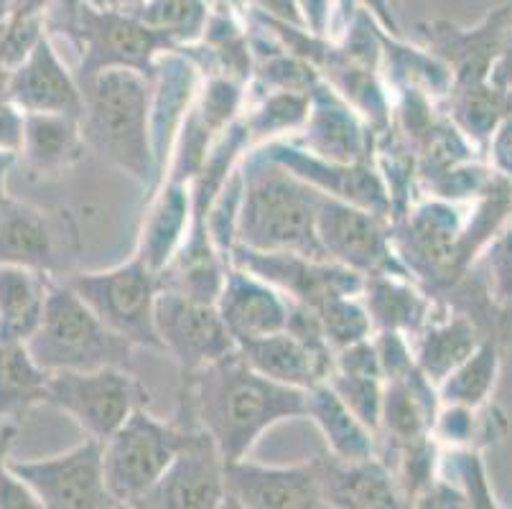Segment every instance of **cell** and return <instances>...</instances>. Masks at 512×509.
Segmentation results:
<instances>
[{
  "label": "cell",
  "instance_id": "obj_1",
  "mask_svg": "<svg viewBox=\"0 0 512 509\" xmlns=\"http://www.w3.org/2000/svg\"><path fill=\"white\" fill-rule=\"evenodd\" d=\"M296 418H306V390L260 375L240 349L181 377L176 420L204 428L225 461L250 456L271 428Z\"/></svg>",
  "mask_w": 512,
  "mask_h": 509
},
{
  "label": "cell",
  "instance_id": "obj_2",
  "mask_svg": "<svg viewBox=\"0 0 512 509\" xmlns=\"http://www.w3.org/2000/svg\"><path fill=\"white\" fill-rule=\"evenodd\" d=\"M79 84L87 151L136 181L148 196L161 184L151 135V77L136 69H105Z\"/></svg>",
  "mask_w": 512,
  "mask_h": 509
},
{
  "label": "cell",
  "instance_id": "obj_3",
  "mask_svg": "<svg viewBox=\"0 0 512 509\" xmlns=\"http://www.w3.org/2000/svg\"><path fill=\"white\" fill-rule=\"evenodd\" d=\"M240 168L242 199L235 245L260 252L327 258L316 232L321 191L265 156L260 148H250Z\"/></svg>",
  "mask_w": 512,
  "mask_h": 509
},
{
  "label": "cell",
  "instance_id": "obj_4",
  "mask_svg": "<svg viewBox=\"0 0 512 509\" xmlns=\"http://www.w3.org/2000/svg\"><path fill=\"white\" fill-rule=\"evenodd\" d=\"M31 354L49 375L100 367H133V344L115 334L64 280H54L44 319L31 334Z\"/></svg>",
  "mask_w": 512,
  "mask_h": 509
},
{
  "label": "cell",
  "instance_id": "obj_5",
  "mask_svg": "<svg viewBox=\"0 0 512 509\" xmlns=\"http://www.w3.org/2000/svg\"><path fill=\"white\" fill-rule=\"evenodd\" d=\"M462 204L426 196L393 222V242L400 263L436 301L469 273L462 263Z\"/></svg>",
  "mask_w": 512,
  "mask_h": 509
},
{
  "label": "cell",
  "instance_id": "obj_6",
  "mask_svg": "<svg viewBox=\"0 0 512 509\" xmlns=\"http://www.w3.org/2000/svg\"><path fill=\"white\" fill-rule=\"evenodd\" d=\"M64 280L115 334L136 349L164 352L156 329V301L161 278L141 258L130 255L125 263L105 270H77Z\"/></svg>",
  "mask_w": 512,
  "mask_h": 509
},
{
  "label": "cell",
  "instance_id": "obj_7",
  "mask_svg": "<svg viewBox=\"0 0 512 509\" xmlns=\"http://www.w3.org/2000/svg\"><path fill=\"white\" fill-rule=\"evenodd\" d=\"M192 428L176 418L161 420L148 408H138L102 443L107 489L120 507L138 509L176 459Z\"/></svg>",
  "mask_w": 512,
  "mask_h": 509
},
{
  "label": "cell",
  "instance_id": "obj_8",
  "mask_svg": "<svg viewBox=\"0 0 512 509\" xmlns=\"http://www.w3.org/2000/svg\"><path fill=\"white\" fill-rule=\"evenodd\" d=\"M79 51L74 74L87 79L105 69H136L151 77L158 56L171 49L141 18L125 11H102L82 0L72 23L62 31Z\"/></svg>",
  "mask_w": 512,
  "mask_h": 509
},
{
  "label": "cell",
  "instance_id": "obj_9",
  "mask_svg": "<svg viewBox=\"0 0 512 509\" xmlns=\"http://www.w3.org/2000/svg\"><path fill=\"white\" fill-rule=\"evenodd\" d=\"M151 392L128 367L54 372L49 405L77 423L87 438L105 443L138 408H148Z\"/></svg>",
  "mask_w": 512,
  "mask_h": 509
},
{
  "label": "cell",
  "instance_id": "obj_10",
  "mask_svg": "<svg viewBox=\"0 0 512 509\" xmlns=\"http://www.w3.org/2000/svg\"><path fill=\"white\" fill-rule=\"evenodd\" d=\"M316 232L327 258L360 275H408L393 242V222L388 217L355 207L334 196L319 194Z\"/></svg>",
  "mask_w": 512,
  "mask_h": 509
},
{
  "label": "cell",
  "instance_id": "obj_11",
  "mask_svg": "<svg viewBox=\"0 0 512 509\" xmlns=\"http://www.w3.org/2000/svg\"><path fill=\"white\" fill-rule=\"evenodd\" d=\"M8 466L44 509H118V499L110 494L102 461V441L85 438L64 454L36 461H16L8 456Z\"/></svg>",
  "mask_w": 512,
  "mask_h": 509
},
{
  "label": "cell",
  "instance_id": "obj_12",
  "mask_svg": "<svg viewBox=\"0 0 512 509\" xmlns=\"http://www.w3.org/2000/svg\"><path fill=\"white\" fill-rule=\"evenodd\" d=\"M77 224L69 212H49L8 196L0 204V265H23L54 278L72 273Z\"/></svg>",
  "mask_w": 512,
  "mask_h": 509
},
{
  "label": "cell",
  "instance_id": "obj_13",
  "mask_svg": "<svg viewBox=\"0 0 512 509\" xmlns=\"http://www.w3.org/2000/svg\"><path fill=\"white\" fill-rule=\"evenodd\" d=\"M156 329L164 354L176 359L181 377L237 352L235 336L227 329L217 303L194 301L176 291L158 293Z\"/></svg>",
  "mask_w": 512,
  "mask_h": 509
},
{
  "label": "cell",
  "instance_id": "obj_14",
  "mask_svg": "<svg viewBox=\"0 0 512 509\" xmlns=\"http://www.w3.org/2000/svg\"><path fill=\"white\" fill-rule=\"evenodd\" d=\"M512 28V6H495L474 26H459L446 18L416 26L418 44L426 46L449 67L454 84L490 82L492 69L505 49Z\"/></svg>",
  "mask_w": 512,
  "mask_h": 509
},
{
  "label": "cell",
  "instance_id": "obj_15",
  "mask_svg": "<svg viewBox=\"0 0 512 509\" xmlns=\"http://www.w3.org/2000/svg\"><path fill=\"white\" fill-rule=\"evenodd\" d=\"M230 263L268 280L288 301L309 308H319L324 301L342 293L362 296L365 288V275L334 260L309 258L296 252H260L235 245L230 252Z\"/></svg>",
  "mask_w": 512,
  "mask_h": 509
},
{
  "label": "cell",
  "instance_id": "obj_16",
  "mask_svg": "<svg viewBox=\"0 0 512 509\" xmlns=\"http://www.w3.org/2000/svg\"><path fill=\"white\" fill-rule=\"evenodd\" d=\"M258 148L265 156L281 163L283 168H288L291 174L299 176L301 181L321 191V194L342 199V202L355 204V207L370 209V212L390 219V196L375 161H327V158L306 151L293 138L271 140V143Z\"/></svg>",
  "mask_w": 512,
  "mask_h": 509
},
{
  "label": "cell",
  "instance_id": "obj_17",
  "mask_svg": "<svg viewBox=\"0 0 512 509\" xmlns=\"http://www.w3.org/2000/svg\"><path fill=\"white\" fill-rule=\"evenodd\" d=\"M225 464L204 428L194 426L176 459L138 509H220L225 507Z\"/></svg>",
  "mask_w": 512,
  "mask_h": 509
},
{
  "label": "cell",
  "instance_id": "obj_18",
  "mask_svg": "<svg viewBox=\"0 0 512 509\" xmlns=\"http://www.w3.org/2000/svg\"><path fill=\"white\" fill-rule=\"evenodd\" d=\"M225 507L327 509V502L314 459L293 466H265L245 456L225 464Z\"/></svg>",
  "mask_w": 512,
  "mask_h": 509
},
{
  "label": "cell",
  "instance_id": "obj_19",
  "mask_svg": "<svg viewBox=\"0 0 512 509\" xmlns=\"http://www.w3.org/2000/svg\"><path fill=\"white\" fill-rule=\"evenodd\" d=\"M375 130L324 79L311 90L309 118L293 140L314 156L339 163L375 161Z\"/></svg>",
  "mask_w": 512,
  "mask_h": 509
},
{
  "label": "cell",
  "instance_id": "obj_20",
  "mask_svg": "<svg viewBox=\"0 0 512 509\" xmlns=\"http://www.w3.org/2000/svg\"><path fill=\"white\" fill-rule=\"evenodd\" d=\"M8 100L23 112H59L82 115V84L74 69L64 64L51 36H41L26 59L8 77Z\"/></svg>",
  "mask_w": 512,
  "mask_h": 509
},
{
  "label": "cell",
  "instance_id": "obj_21",
  "mask_svg": "<svg viewBox=\"0 0 512 509\" xmlns=\"http://www.w3.org/2000/svg\"><path fill=\"white\" fill-rule=\"evenodd\" d=\"M199 84L202 72L184 51L169 49L158 56L151 74V135L161 181L166 176L176 135L197 100Z\"/></svg>",
  "mask_w": 512,
  "mask_h": 509
},
{
  "label": "cell",
  "instance_id": "obj_22",
  "mask_svg": "<svg viewBox=\"0 0 512 509\" xmlns=\"http://www.w3.org/2000/svg\"><path fill=\"white\" fill-rule=\"evenodd\" d=\"M327 509H398L408 507L398 479L383 456L362 461L334 454L314 456Z\"/></svg>",
  "mask_w": 512,
  "mask_h": 509
},
{
  "label": "cell",
  "instance_id": "obj_23",
  "mask_svg": "<svg viewBox=\"0 0 512 509\" xmlns=\"http://www.w3.org/2000/svg\"><path fill=\"white\" fill-rule=\"evenodd\" d=\"M217 308L237 344L283 331L291 316V301L276 286L232 263L227 268Z\"/></svg>",
  "mask_w": 512,
  "mask_h": 509
},
{
  "label": "cell",
  "instance_id": "obj_24",
  "mask_svg": "<svg viewBox=\"0 0 512 509\" xmlns=\"http://www.w3.org/2000/svg\"><path fill=\"white\" fill-rule=\"evenodd\" d=\"M194 219L192 184L164 179L148 194L146 212L138 230L136 258L161 273L174 260Z\"/></svg>",
  "mask_w": 512,
  "mask_h": 509
},
{
  "label": "cell",
  "instance_id": "obj_25",
  "mask_svg": "<svg viewBox=\"0 0 512 509\" xmlns=\"http://www.w3.org/2000/svg\"><path fill=\"white\" fill-rule=\"evenodd\" d=\"M237 349L260 375L299 390H311L319 382H327L334 372L332 349L309 347L288 329L260 336L253 342H242L237 344Z\"/></svg>",
  "mask_w": 512,
  "mask_h": 509
},
{
  "label": "cell",
  "instance_id": "obj_26",
  "mask_svg": "<svg viewBox=\"0 0 512 509\" xmlns=\"http://www.w3.org/2000/svg\"><path fill=\"white\" fill-rule=\"evenodd\" d=\"M87 151L79 118L59 112H26L18 163L31 179H54L77 166Z\"/></svg>",
  "mask_w": 512,
  "mask_h": 509
},
{
  "label": "cell",
  "instance_id": "obj_27",
  "mask_svg": "<svg viewBox=\"0 0 512 509\" xmlns=\"http://www.w3.org/2000/svg\"><path fill=\"white\" fill-rule=\"evenodd\" d=\"M362 301L375 331H400L406 336H416L441 308V301L426 288L398 273L367 275Z\"/></svg>",
  "mask_w": 512,
  "mask_h": 509
},
{
  "label": "cell",
  "instance_id": "obj_28",
  "mask_svg": "<svg viewBox=\"0 0 512 509\" xmlns=\"http://www.w3.org/2000/svg\"><path fill=\"white\" fill-rule=\"evenodd\" d=\"M484 336L487 334L472 316L441 303L434 319L411 336L413 357L423 375L439 385L456 364L464 362L479 347Z\"/></svg>",
  "mask_w": 512,
  "mask_h": 509
},
{
  "label": "cell",
  "instance_id": "obj_29",
  "mask_svg": "<svg viewBox=\"0 0 512 509\" xmlns=\"http://www.w3.org/2000/svg\"><path fill=\"white\" fill-rule=\"evenodd\" d=\"M306 418L319 428L329 454L347 461L380 456V438L347 408L329 382H319L306 390Z\"/></svg>",
  "mask_w": 512,
  "mask_h": 509
},
{
  "label": "cell",
  "instance_id": "obj_30",
  "mask_svg": "<svg viewBox=\"0 0 512 509\" xmlns=\"http://www.w3.org/2000/svg\"><path fill=\"white\" fill-rule=\"evenodd\" d=\"M54 275L23 265H0V339L29 342L44 319Z\"/></svg>",
  "mask_w": 512,
  "mask_h": 509
},
{
  "label": "cell",
  "instance_id": "obj_31",
  "mask_svg": "<svg viewBox=\"0 0 512 509\" xmlns=\"http://www.w3.org/2000/svg\"><path fill=\"white\" fill-rule=\"evenodd\" d=\"M439 107L479 151L487 153L492 133L512 112V92L497 87L492 79L479 84H451Z\"/></svg>",
  "mask_w": 512,
  "mask_h": 509
},
{
  "label": "cell",
  "instance_id": "obj_32",
  "mask_svg": "<svg viewBox=\"0 0 512 509\" xmlns=\"http://www.w3.org/2000/svg\"><path fill=\"white\" fill-rule=\"evenodd\" d=\"M49 380L29 344L0 339V420H18L36 405H49Z\"/></svg>",
  "mask_w": 512,
  "mask_h": 509
},
{
  "label": "cell",
  "instance_id": "obj_33",
  "mask_svg": "<svg viewBox=\"0 0 512 509\" xmlns=\"http://www.w3.org/2000/svg\"><path fill=\"white\" fill-rule=\"evenodd\" d=\"M309 107L311 92L248 90V107L242 112V120H245L253 148L265 146L271 140L299 135L306 118H309Z\"/></svg>",
  "mask_w": 512,
  "mask_h": 509
},
{
  "label": "cell",
  "instance_id": "obj_34",
  "mask_svg": "<svg viewBox=\"0 0 512 509\" xmlns=\"http://www.w3.org/2000/svg\"><path fill=\"white\" fill-rule=\"evenodd\" d=\"M500 367L502 342L495 336H484L479 347L436 385L441 405H467V408L487 405L495 392Z\"/></svg>",
  "mask_w": 512,
  "mask_h": 509
},
{
  "label": "cell",
  "instance_id": "obj_35",
  "mask_svg": "<svg viewBox=\"0 0 512 509\" xmlns=\"http://www.w3.org/2000/svg\"><path fill=\"white\" fill-rule=\"evenodd\" d=\"M212 6V0H143L133 16L179 49L202 39Z\"/></svg>",
  "mask_w": 512,
  "mask_h": 509
},
{
  "label": "cell",
  "instance_id": "obj_36",
  "mask_svg": "<svg viewBox=\"0 0 512 509\" xmlns=\"http://www.w3.org/2000/svg\"><path fill=\"white\" fill-rule=\"evenodd\" d=\"M472 273L477 275L490 301L512 319V219L479 252Z\"/></svg>",
  "mask_w": 512,
  "mask_h": 509
},
{
  "label": "cell",
  "instance_id": "obj_37",
  "mask_svg": "<svg viewBox=\"0 0 512 509\" xmlns=\"http://www.w3.org/2000/svg\"><path fill=\"white\" fill-rule=\"evenodd\" d=\"M436 474L467 497L469 507H497L479 448H441Z\"/></svg>",
  "mask_w": 512,
  "mask_h": 509
},
{
  "label": "cell",
  "instance_id": "obj_38",
  "mask_svg": "<svg viewBox=\"0 0 512 509\" xmlns=\"http://www.w3.org/2000/svg\"><path fill=\"white\" fill-rule=\"evenodd\" d=\"M314 311L319 316L321 331H324L334 352L375 334V326H372L362 296H352V293L332 296Z\"/></svg>",
  "mask_w": 512,
  "mask_h": 509
},
{
  "label": "cell",
  "instance_id": "obj_39",
  "mask_svg": "<svg viewBox=\"0 0 512 509\" xmlns=\"http://www.w3.org/2000/svg\"><path fill=\"white\" fill-rule=\"evenodd\" d=\"M327 382L337 390V395L347 403V408L352 410L370 431L380 433V415H383L385 398L383 377L332 372V377H329Z\"/></svg>",
  "mask_w": 512,
  "mask_h": 509
},
{
  "label": "cell",
  "instance_id": "obj_40",
  "mask_svg": "<svg viewBox=\"0 0 512 509\" xmlns=\"http://www.w3.org/2000/svg\"><path fill=\"white\" fill-rule=\"evenodd\" d=\"M46 18H23L6 13L0 18V67L13 72L46 36Z\"/></svg>",
  "mask_w": 512,
  "mask_h": 509
},
{
  "label": "cell",
  "instance_id": "obj_41",
  "mask_svg": "<svg viewBox=\"0 0 512 509\" xmlns=\"http://www.w3.org/2000/svg\"><path fill=\"white\" fill-rule=\"evenodd\" d=\"M23 128H26V112L8 97H0V153L18 156L23 143Z\"/></svg>",
  "mask_w": 512,
  "mask_h": 509
},
{
  "label": "cell",
  "instance_id": "obj_42",
  "mask_svg": "<svg viewBox=\"0 0 512 509\" xmlns=\"http://www.w3.org/2000/svg\"><path fill=\"white\" fill-rule=\"evenodd\" d=\"M487 161L497 174L512 179V112L497 125L487 146Z\"/></svg>",
  "mask_w": 512,
  "mask_h": 509
},
{
  "label": "cell",
  "instance_id": "obj_43",
  "mask_svg": "<svg viewBox=\"0 0 512 509\" xmlns=\"http://www.w3.org/2000/svg\"><path fill=\"white\" fill-rule=\"evenodd\" d=\"M250 11H260L265 16L278 18V21L293 23V26H304V18H301L299 3L296 0H253V8Z\"/></svg>",
  "mask_w": 512,
  "mask_h": 509
},
{
  "label": "cell",
  "instance_id": "obj_44",
  "mask_svg": "<svg viewBox=\"0 0 512 509\" xmlns=\"http://www.w3.org/2000/svg\"><path fill=\"white\" fill-rule=\"evenodd\" d=\"M492 82L502 87V90L512 92V28L510 34H507L505 49H502L500 59H497L495 69H492Z\"/></svg>",
  "mask_w": 512,
  "mask_h": 509
},
{
  "label": "cell",
  "instance_id": "obj_45",
  "mask_svg": "<svg viewBox=\"0 0 512 509\" xmlns=\"http://www.w3.org/2000/svg\"><path fill=\"white\" fill-rule=\"evenodd\" d=\"M16 166H18V156H13V153H0V204L8 199L6 181Z\"/></svg>",
  "mask_w": 512,
  "mask_h": 509
},
{
  "label": "cell",
  "instance_id": "obj_46",
  "mask_svg": "<svg viewBox=\"0 0 512 509\" xmlns=\"http://www.w3.org/2000/svg\"><path fill=\"white\" fill-rule=\"evenodd\" d=\"M95 8H102V11H125L133 13L143 0H90Z\"/></svg>",
  "mask_w": 512,
  "mask_h": 509
},
{
  "label": "cell",
  "instance_id": "obj_47",
  "mask_svg": "<svg viewBox=\"0 0 512 509\" xmlns=\"http://www.w3.org/2000/svg\"><path fill=\"white\" fill-rule=\"evenodd\" d=\"M227 6L235 8L237 13H242V16H248L250 8H253V0H225Z\"/></svg>",
  "mask_w": 512,
  "mask_h": 509
},
{
  "label": "cell",
  "instance_id": "obj_48",
  "mask_svg": "<svg viewBox=\"0 0 512 509\" xmlns=\"http://www.w3.org/2000/svg\"><path fill=\"white\" fill-rule=\"evenodd\" d=\"M8 77H11V72L0 67V97H8Z\"/></svg>",
  "mask_w": 512,
  "mask_h": 509
},
{
  "label": "cell",
  "instance_id": "obj_49",
  "mask_svg": "<svg viewBox=\"0 0 512 509\" xmlns=\"http://www.w3.org/2000/svg\"><path fill=\"white\" fill-rule=\"evenodd\" d=\"M390 3H393V8L400 6V0H390Z\"/></svg>",
  "mask_w": 512,
  "mask_h": 509
}]
</instances>
